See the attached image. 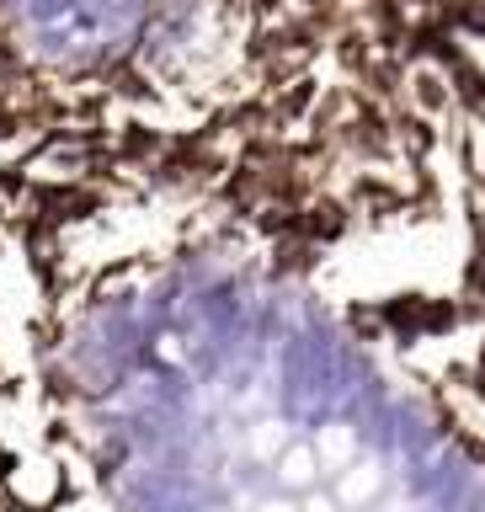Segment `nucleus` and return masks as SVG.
Returning <instances> with one entry per match:
<instances>
[{
  "label": "nucleus",
  "instance_id": "f257e3e1",
  "mask_svg": "<svg viewBox=\"0 0 485 512\" xmlns=\"http://www.w3.org/2000/svg\"><path fill=\"white\" fill-rule=\"evenodd\" d=\"M485 0H0V256L48 278L139 219L283 240Z\"/></svg>",
  "mask_w": 485,
  "mask_h": 512
},
{
  "label": "nucleus",
  "instance_id": "f03ea898",
  "mask_svg": "<svg viewBox=\"0 0 485 512\" xmlns=\"http://www.w3.org/2000/svg\"><path fill=\"white\" fill-rule=\"evenodd\" d=\"M0 512H123L102 491L91 438L64 406L54 310L0 256Z\"/></svg>",
  "mask_w": 485,
  "mask_h": 512
}]
</instances>
